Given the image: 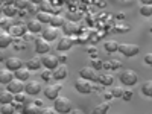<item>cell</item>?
Segmentation results:
<instances>
[{"mask_svg": "<svg viewBox=\"0 0 152 114\" xmlns=\"http://www.w3.org/2000/svg\"><path fill=\"white\" fill-rule=\"evenodd\" d=\"M40 114H55V110H52V108H41Z\"/></svg>", "mask_w": 152, "mask_h": 114, "instance_id": "7bdbcfd3", "label": "cell"}, {"mask_svg": "<svg viewBox=\"0 0 152 114\" xmlns=\"http://www.w3.org/2000/svg\"><path fill=\"white\" fill-rule=\"evenodd\" d=\"M24 85L23 84V81H18V79H14L12 82H9L8 85H6V90H9L12 94H18V93H21V91H24Z\"/></svg>", "mask_w": 152, "mask_h": 114, "instance_id": "8fae6325", "label": "cell"}, {"mask_svg": "<svg viewBox=\"0 0 152 114\" xmlns=\"http://www.w3.org/2000/svg\"><path fill=\"white\" fill-rule=\"evenodd\" d=\"M97 70H94L91 66L90 67H82L79 70V76L82 79H87V81H97L99 79V75L96 73Z\"/></svg>", "mask_w": 152, "mask_h": 114, "instance_id": "52a82bcc", "label": "cell"}, {"mask_svg": "<svg viewBox=\"0 0 152 114\" xmlns=\"http://www.w3.org/2000/svg\"><path fill=\"white\" fill-rule=\"evenodd\" d=\"M142 5H152V0H142Z\"/></svg>", "mask_w": 152, "mask_h": 114, "instance_id": "6f0895ef", "label": "cell"}, {"mask_svg": "<svg viewBox=\"0 0 152 114\" xmlns=\"http://www.w3.org/2000/svg\"><path fill=\"white\" fill-rule=\"evenodd\" d=\"M14 102V94L9 90H3L0 93V104H12Z\"/></svg>", "mask_w": 152, "mask_h": 114, "instance_id": "7402d4cb", "label": "cell"}, {"mask_svg": "<svg viewBox=\"0 0 152 114\" xmlns=\"http://www.w3.org/2000/svg\"><path fill=\"white\" fill-rule=\"evenodd\" d=\"M15 0H3V3L2 5H14Z\"/></svg>", "mask_w": 152, "mask_h": 114, "instance_id": "816d5d0a", "label": "cell"}, {"mask_svg": "<svg viewBox=\"0 0 152 114\" xmlns=\"http://www.w3.org/2000/svg\"><path fill=\"white\" fill-rule=\"evenodd\" d=\"M75 88H76V91H79L81 94H88V93L93 91L91 81H87V79H82V78H79L75 82Z\"/></svg>", "mask_w": 152, "mask_h": 114, "instance_id": "277c9868", "label": "cell"}, {"mask_svg": "<svg viewBox=\"0 0 152 114\" xmlns=\"http://www.w3.org/2000/svg\"><path fill=\"white\" fill-rule=\"evenodd\" d=\"M111 93H113V96H114V97H123L125 90H123L122 87H114L113 90H111Z\"/></svg>", "mask_w": 152, "mask_h": 114, "instance_id": "e575fe53", "label": "cell"}, {"mask_svg": "<svg viewBox=\"0 0 152 114\" xmlns=\"http://www.w3.org/2000/svg\"><path fill=\"white\" fill-rule=\"evenodd\" d=\"M12 41H14V38H12V35L6 31H2V35H0V46H2V49L8 47L12 44Z\"/></svg>", "mask_w": 152, "mask_h": 114, "instance_id": "ac0fdd59", "label": "cell"}, {"mask_svg": "<svg viewBox=\"0 0 152 114\" xmlns=\"http://www.w3.org/2000/svg\"><path fill=\"white\" fill-rule=\"evenodd\" d=\"M67 20L62 17V15H53L52 17V21H50V26H53V28H62L64 26V23H66Z\"/></svg>", "mask_w": 152, "mask_h": 114, "instance_id": "d4e9b609", "label": "cell"}, {"mask_svg": "<svg viewBox=\"0 0 152 114\" xmlns=\"http://www.w3.org/2000/svg\"><path fill=\"white\" fill-rule=\"evenodd\" d=\"M35 105H37V107H43V100L37 99V100H35Z\"/></svg>", "mask_w": 152, "mask_h": 114, "instance_id": "11a10c76", "label": "cell"}, {"mask_svg": "<svg viewBox=\"0 0 152 114\" xmlns=\"http://www.w3.org/2000/svg\"><path fill=\"white\" fill-rule=\"evenodd\" d=\"M123 100H126V102H129V100L132 99V91L131 90H125V93H123V97H122Z\"/></svg>", "mask_w": 152, "mask_h": 114, "instance_id": "74e56055", "label": "cell"}, {"mask_svg": "<svg viewBox=\"0 0 152 114\" xmlns=\"http://www.w3.org/2000/svg\"><path fill=\"white\" fill-rule=\"evenodd\" d=\"M140 14H142L143 17H151V15H152V5H142Z\"/></svg>", "mask_w": 152, "mask_h": 114, "instance_id": "1f68e13d", "label": "cell"}, {"mask_svg": "<svg viewBox=\"0 0 152 114\" xmlns=\"http://www.w3.org/2000/svg\"><path fill=\"white\" fill-rule=\"evenodd\" d=\"M0 113L2 114H15V107L12 104H2V107H0Z\"/></svg>", "mask_w": 152, "mask_h": 114, "instance_id": "f546056e", "label": "cell"}, {"mask_svg": "<svg viewBox=\"0 0 152 114\" xmlns=\"http://www.w3.org/2000/svg\"><path fill=\"white\" fill-rule=\"evenodd\" d=\"M120 67H122V62L120 61H116V59L111 61V70H119Z\"/></svg>", "mask_w": 152, "mask_h": 114, "instance_id": "f35d334b", "label": "cell"}, {"mask_svg": "<svg viewBox=\"0 0 152 114\" xmlns=\"http://www.w3.org/2000/svg\"><path fill=\"white\" fill-rule=\"evenodd\" d=\"M104 97H105V100L108 102V100H110V99H113L114 96H113V93H111V91H105V93H104Z\"/></svg>", "mask_w": 152, "mask_h": 114, "instance_id": "bcb514c9", "label": "cell"}, {"mask_svg": "<svg viewBox=\"0 0 152 114\" xmlns=\"http://www.w3.org/2000/svg\"><path fill=\"white\" fill-rule=\"evenodd\" d=\"M24 40H26V41H29V40H32V35H24Z\"/></svg>", "mask_w": 152, "mask_h": 114, "instance_id": "680465c9", "label": "cell"}, {"mask_svg": "<svg viewBox=\"0 0 152 114\" xmlns=\"http://www.w3.org/2000/svg\"><path fill=\"white\" fill-rule=\"evenodd\" d=\"M49 49H50V46H49V41L46 40V38H37L35 40V52L37 53H40V55H46V53H49Z\"/></svg>", "mask_w": 152, "mask_h": 114, "instance_id": "ba28073f", "label": "cell"}, {"mask_svg": "<svg viewBox=\"0 0 152 114\" xmlns=\"http://www.w3.org/2000/svg\"><path fill=\"white\" fill-rule=\"evenodd\" d=\"M151 32H152V26H151Z\"/></svg>", "mask_w": 152, "mask_h": 114, "instance_id": "94428289", "label": "cell"}, {"mask_svg": "<svg viewBox=\"0 0 152 114\" xmlns=\"http://www.w3.org/2000/svg\"><path fill=\"white\" fill-rule=\"evenodd\" d=\"M31 2H32V3H35V5H41V3L44 2V0H31Z\"/></svg>", "mask_w": 152, "mask_h": 114, "instance_id": "9f6ffc18", "label": "cell"}, {"mask_svg": "<svg viewBox=\"0 0 152 114\" xmlns=\"http://www.w3.org/2000/svg\"><path fill=\"white\" fill-rule=\"evenodd\" d=\"M58 58H59V62H62V64H64V62L67 61V55H59Z\"/></svg>", "mask_w": 152, "mask_h": 114, "instance_id": "c3c4849f", "label": "cell"}, {"mask_svg": "<svg viewBox=\"0 0 152 114\" xmlns=\"http://www.w3.org/2000/svg\"><path fill=\"white\" fill-rule=\"evenodd\" d=\"M0 26H2V31L9 32V29L12 28V20H11V17H2V20H0Z\"/></svg>", "mask_w": 152, "mask_h": 114, "instance_id": "83f0119b", "label": "cell"}, {"mask_svg": "<svg viewBox=\"0 0 152 114\" xmlns=\"http://www.w3.org/2000/svg\"><path fill=\"white\" fill-rule=\"evenodd\" d=\"M62 90V85L61 84H50L44 88V96L50 100H55L56 97H59V91Z\"/></svg>", "mask_w": 152, "mask_h": 114, "instance_id": "8992f818", "label": "cell"}, {"mask_svg": "<svg viewBox=\"0 0 152 114\" xmlns=\"http://www.w3.org/2000/svg\"><path fill=\"white\" fill-rule=\"evenodd\" d=\"M72 46H73V40H72L70 37H67V35H66V37H62L61 40L58 41L56 49L59 50V52H66V50H69Z\"/></svg>", "mask_w": 152, "mask_h": 114, "instance_id": "5bb4252c", "label": "cell"}, {"mask_svg": "<svg viewBox=\"0 0 152 114\" xmlns=\"http://www.w3.org/2000/svg\"><path fill=\"white\" fill-rule=\"evenodd\" d=\"M137 73L134 70H123L120 75V82L125 85H135L137 84Z\"/></svg>", "mask_w": 152, "mask_h": 114, "instance_id": "5b68a950", "label": "cell"}, {"mask_svg": "<svg viewBox=\"0 0 152 114\" xmlns=\"http://www.w3.org/2000/svg\"><path fill=\"white\" fill-rule=\"evenodd\" d=\"M142 93L148 97H152V81H146L142 87Z\"/></svg>", "mask_w": 152, "mask_h": 114, "instance_id": "4dcf8cb0", "label": "cell"}, {"mask_svg": "<svg viewBox=\"0 0 152 114\" xmlns=\"http://www.w3.org/2000/svg\"><path fill=\"white\" fill-rule=\"evenodd\" d=\"M108 110H110V104L108 102H102V104H99L97 107H94L93 114H107Z\"/></svg>", "mask_w": 152, "mask_h": 114, "instance_id": "4316f807", "label": "cell"}, {"mask_svg": "<svg viewBox=\"0 0 152 114\" xmlns=\"http://www.w3.org/2000/svg\"><path fill=\"white\" fill-rule=\"evenodd\" d=\"M119 52H120L122 55H125V56H128V58H132V56H135L138 52H140V47H138L137 44L123 43V44H120V47H119Z\"/></svg>", "mask_w": 152, "mask_h": 114, "instance_id": "3957f363", "label": "cell"}, {"mask_svg": "<svg viewBox=\"0 0 152 114\" xmlns=\"http://www.w3.org/2000/svg\"><path fill=\"white\" fill-rule=\"evenodd\" d=\"M82 17V14H81V12H73V14H70V12H69V18L72 20V21H76V20H79Z\"/></svg>", "mask_w": 152, "mask_h": 114, "instance_id": "8d00e7d4", "label": "cell"}, {"mask_svg": "<svg viewBox=\"0 0 152 114\" xmlns=\"http://www.w3.org/2000/svg\"><path fill=\"white\" fill-rule=\"evenodd\" d=\"M104 69H107V70L111 69V61H110V62H104Z\"/></svg>", "mask_w": 152, "mask_h": 114, "instance_id": "db71d44e", "label": "cell"}, {"mask_svg": "<svg viewBox=\"0 0 152 114\" xmlns=\"http://www.w3.org/2000/svg\"><path fill=\"white\" fill-rule=\"evenodd\" d=\"M129 31V28L128 26H114V32H128Z\"/></svg>", "mask_w": 152, "mask_h": 114, "instance_id": "60d3db41", "label": "cell"}, {"mask_svg": "<svg viewBox=\"0 0 152 114\" xmlns=\"http://www.w3.org/2000/svg\"><path fill=\"white\" fill-rule=\"evenodd\" d=\"M26 11H28V12H34V14H37V12H38V6H37L35 3H32V2H31V3H29V6L26 8Z\"/></svg>", "mask_w": 152, "mask_h": 114, "instance_id": "ab89813d", "label": "cell"}, {"mask_svg": "<svg viewBox=\"0 0 152 114\" xmlns=\"http://www.w3.org/2000/svg\"><path fill=\"white\" fill-rule=\"evenodd\" d=\"M52 72H53V79H56V81L66 79L67 75H69V70H67L66 64H59V66H58L55 70H52Z\"/></svg>", "mask_w": 152, "mask_h": 114, "instance_id": "7c38bea8", "label": "cell"}, {"mask_svg": "<svg viewBox=\"0 0 152 114\" xmlns=\"http://www.w3.org/2000/svg\"><path fill=\"white\" fill-rule=\"evenodd\" d=\"M14 75H15V79H18V81H28L29 78H31V72H29V69H18V70H15L14 72Z\"/></svg>", "mask_w": 152, "mask_h": 114, "instance_id": "44dd1931", "label": "cell"}, {"mask_svg": "<svg viewBox=\"0 0 152 114\" xmlns=\"http://www.w3.org/2000/svg\"><path fill=\"white\" fill-rule=\"evenodd\" d=\"M17 114H23V113H17Z\"/></svg>", "mask_w": 152, "mask_h": 114, "instance_id": "91938a15", "label": "cell"}, {"mask_svg": "<svg viewBox=\"0 0 152 114\" xmlns=\"http://www.w3.org/2000/svg\"><path fill=\"white\" fill-rule=\"evenodd\" d=\"M29 0H15V2H14V5L18 8V9H26L28 6H29Z\"/></svg>", "mask_w": 152, "mask_h": 114, "instance_id": "836d02e7", "label": "cell"}, {"mask_svg": "<svg viewBox=\"0 0 152 114\" xmlns=\"http://www.w3.org/2000/svg\"><path fill=\"white\" fill-rule=\"evenodd\" d=\"M26 14H28V11H24V9H18V15H20V17H24Z\"/></svg>", "mask_w": 152, "mask_h": 114, "instance_id": "681fc988", "label": "cell"}, {"mask_svg": "<svg viewBox=\"0 0 152 114\" xmlns=\"http://www.w3.org/2000/svg\"><path fill=\"white\" fill-rule=\"evenodd\" d=\"M43 38H46L47 41H53L58 38V28H53V26H50V28H46L43 31Z\"/></svg>", "mask_w": 152, "mask_h": 114, "instance_id": "2e32d148", "label": "cell"}, {"mask_svg": "<svg viewBox=\"0 0 152 114\" xmlns=\"http://www.w3.org/2000/svg\"><path fill=\"white\" fill-rule=\"evenodd\" d=\"M50 2H52V0H50Z\"/></svg>", "mask_w": 152, "mask_h": 114, "instance_id": "6125c7cd", "label": "cell"}, {"mask_svg": "<svg viewBox=\"0 0 152 114\" xmlns=\"http://www.w3.org/2000/svg\"><path fill=\"white\" fill-rule=\"evenodd\" d=\"M104 47H105V52L114 53V52H117V50H119L120 44H119L117 41H114V40H110V41H107V43L104 44Z\"/></svg>", "mask_w": 152, "mask_h": 114, "instance_id": "cb8c5ba5", "label": "cell"}, {"mask_svg": "<svg viewBox=\"0 0 152 114\" xmlns=\"http://www.w3.org/2000/svg\"><path fill=\"white\" fill-rule=\"evenodd\" d=\"M52 17H53V14H50V12H44V11H38L37 12V20L41 21V23H49L50 24Z\"/></svg>", "mask_w": 152, "mask_h": 114, "instance_id": "603a6c76", "label": "cell"}, {"mask_svg": "<svg viewBox=\"0 0 152 114\" xmlns=\"http://www.w3.org/2000/svg\"><path fill=\"white\" fill-rule=\"evenodd\" d=\"M52 78H53V72H50V70H46V72L41 73V79L46 81V82H49Z\"/></svg>", "mask_w": 152, "mask_h": 114, "instance_id": "d590c367", "label": "cell"}, {"mask_svg": "<svg viewBox=\"0 0 152 114\" xmlns=\"http://www.w3.org/2000/svg\"><path fill=\"white\" fill-rule=\"evenodd\" d=\"M40 107H37L35 102H28V104H24L23 108H21V113L23 114H40Z\"/></svg>", "mask_w": 152, "mask_h": 114, "instance_id": "e0dca14e", "label": "cell"}, {"mask_svg": "<svg viewBox=\"0 0 152 114\" xmlns=\"http://www.w3.org/2000/svg\"><path fill=\"white\" fill-rule=\"evenodd\" d=\"M15 100H17V102H20V104H23L24 102V94H21V93L15 94Z\"/></svg>", "mask_w": 152, "mask_h": 114, "instance_id": "f6af8a7d", "label": "cell"}, {"mask_svg": "<svg viewBox=\"0 0 152 114\" xmlns=\"http://www.w3.org/2000/svg\"><path fill=\"white\" fill-rule=\"evenodd\" d=\"M116 18L117 20H125V14H123V12H119V14L116 15Z\"/></svg>", "mask_w": 152, "mask_h": 114, "instance_id": "f907efd6", "label": "cell"}, {"mask_svg": "<svg viewBox=\"0 0 152 114\" xmlns=\"http://www.w3.org/2000/svg\"><path fill=\"white\" fill-rule=\"evenodd\" d=\"M2 11L5 17H11V18L18 14V8L15 5H2Z\"/></svg>", "mask_w": 152, "mask_h": 114, "instance_id": "ffe728a7", "label": "cell"}, {"mask_svg": "<svg viewBox=\"0 0 152 114\" xmlns=\"http://www.w3.org/2000/svg\"><path fill=\"white\" fill-rule=\"evenodd\" d=\"M62 32H64L67 37L69 35H76V34H79L81 32V28H79V24L76 23V21H66L64 23V26H62Z\"/></svg>", "mask_w": 152, "mask_h": 114, "instance_id": "30bf717a", "label": "cell"}, {"mask_svg": "<svg viewBox=\"0 0 152 114\" xmlns=\"http://www.w3.org/2000/svg\"><path fill=\"white\" fill-rule=\"evenodd\" d=\"M15 79V75L14 73H12L11 70H3L2 73H0V82H2V84H5V85H8L9 82H12V81H14Z\"/></svg>", "mask_w": 152, "mask_h": 114, "instance_id": "d6986e66", "label": "cell"}, {"mask_svg": "<svg viewBox=\"0 0 152 114\" xmlns=\"http://www.w3.org/2000/svg\"><path fill=\"white\" fill-rule=\"evenodd\" d=\"M143 59H145V62L148 66H152V53H146Z\"/></svg>", "mask_w": 152, "mask_h": 114, "instance_id": "b9f144b4", "label": "cell"}, {"mask_svg": "<svg viewBox=\"0 0 152 114\" xmlns=\"http://www.w3.org/2000/svg\"><path fill=\"white\" fill-rule=\"evenodd\" d=\"M88 53H90L93 58L97 56V50H96V47H88Z\"/></svg>", "mask_w": 152, "mask_h": 114, "instance_id": "ee69618b", "label": "cell"}, {"mask_svg": "<svg viewBox=\"0 0 152 114\" xmlns=\"http://www.w3.org/2000/svg\"><path fill=\"white\" fill-rule=\"evenodd\" d=\"M5 67L8 70H11V72H15V70H18V69L23 67V61L20 58H17V56H9L5 61Z\"/></svg>", "mask_w": 152, "mask_h": 114, "instance_id": "9c48e42d", "label": "cell"}, {"mask_svg": "<svg viewBox=\"0 0 152 114\" xmlns=\"http://www.w3.org/2000/svg\"><path fill=\"white\" fill-rule=\"evenodd\" d=\"M91 67L94 70H102L104 69V62L100 61V59H97V58H93L91 59Z\"/></svg>", "mask_w": 152, "mask_h": 114, "instance_id": "d6a6232c", "label": "cell"}, {"mask_svg": "<svg viewBox=\"0 0 152 114\" xmlns=\"http://www.w3.org/2000/svg\"><path fill=\"white\" fill-rule=\"evenodd\" d=\"M70 114H84V111L82 110H72Z\"/></svg>", "mask_w": 152, "mask_h": 114, "instance_id": "f5cc1de1", "label": "cell"}, {"mask_svg": "<svg viewBox=\"0 0 152 114\" xmlns=\"http://www.w3.org/2000/svg\"><path fill=\"white\" fill-rule=\"evenodd\" d=\"M41 64L49 69V70H55L58 66H59V58L52 55V53H46V55H41Z\"/></svg>", "mask_w": 152, "mask_h": 114, "instance_id": "7a4b0ae2", "label": "cell"}, {"mask_svg": "<svg viewBox=\"0 0 152 114\" xmlns=\"http://www.w3.org/2000/svg\"><path fill=\"white\" fill-rule=\"evenodd\" d=\"M28 29H29L31 34H38V32H43V31H44L43 23H41V21H38L37 18L28 21Z\"/></svg>", "mask_w": 152, "mask_h": 114, "instance_id": "9a60e30c", "label": "cell"}, {"mask_svg": "<svg viewBox=\"0 0 152 114\" xmlns=\"http://www.w3.org/2000/svg\"><path fill=\"white\" fill-rule=\"evenodd\" d=\"M97 82L102 84L104 87H108V85H111V84L114 82V78H113L111 75H100L99 79H97Z\"/></svg>", "mask_w": 152, "mask_h": 114, "instance_id": "484cf974", "label": "cell"}, {"mask_svg": "<svg viewBox=\"0 0 152 114\" xmlns=\"http://www.w3.org/2000/svg\"><path fill=\"white\" fill-rule=\"evenodd\" d=\"M53 107H55V111H58L59 114H67V113H72V102L70 99L64 97V96H59L53 100Z\"/></svg>", "mask_w": 152, "mask_h": 114, "instance_id": "6da1fadb", "label": "cell"}, {"mask_svg": "<svg viewBox=\"0 0 152 114\" xmlns=\"http://www.w3.org/2000/svg\"><path fill=\"white\" fill-rule=\"evenodd\" d=\"M41 66H43L41 59H29L26 62V69H29V70H38Z\"/></svg>", "mask_w": 152, "mask_h": 114, "instance_id": "f1b7e54d", "label": "cell"}, {"mask_svg": "<svg viewBox=\"0 0 152 114\" xmlns=\"http://www.w3.org/2000/svg\"><path fill=\"white\" fill-rule=\"evenodd\" d=\"M102 84H97V85H93V91H100V90H102Z\"/></svg>", "mask_w": 152, "mask_h": 114, "instance_id": "7dc6e473", "label": "cell"}, {"mask_svg": "<svg viewBox=\"0 0 152 114\" xmlns=\"http://www.w3.org/2000/svg\"><path fill=\"white\" fill-rule=\"evenodd\" d=\"M24 91H26L28 94L31 96H35L41 91V84L40 82H37V81H31L26 84V87H24Z\"/></svg>", "mask_w": 152, "mask_h": 114, "instance_id": "4fadbf2b", "label": "cell"}]
</instances>
